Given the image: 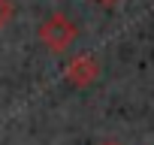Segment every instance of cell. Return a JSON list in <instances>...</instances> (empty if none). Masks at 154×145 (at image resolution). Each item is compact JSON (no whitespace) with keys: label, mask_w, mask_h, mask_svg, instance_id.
Wrapping results in <instances>:
<instances>
[{"label":"cell","mask_w":154,"mask_h":145,"mask_svg":"<svg viewBox=\"0 0 154 145\" xmlns=\"http://www.w3.org/2000/svg\"><path fill=\"white\" fill-rule=\"evenodd\" d=\"M36 36H39V42H42L48 51L63 54V51L72 48L75 36H79V27H75V21H72L69 15H63V12H51V15L39 24Z\"/></svg>","instance_id":"obj_1"},{"label":"cell","mask_w":154,"mask_h":145,"mask_svg":"<svg viewBox=\"0 0 154 145\" xmlns=\"http://www.w3.org/2000/svg\"><path fill=\"white\" fill-rule=\"evenodd\" d=\"M97 76H100V63H97L94 54H75V57L66 63V69H63V79H66L69 85H75V88L91 85Z\"/></svg>","instance_id":"obj_2"},{"label":"cell","mask_w":154,"mask_h":145,"mask_svg":"<svg viewBox=\"0 0 154 145\" xmlns=\"http://www.w3.org/2000/svg\"><path fill=\"white\" fill-rule=\"evenodd\" d=\"M15 15V6H12V0H0V27H3L9 18Z\"/></svg>","instance_id":"obj_3"},{"label":"cell","mask_w":154,"mask_h":145,"mask_svg":"<svg viewBox=\"0 0 154 145\" xmlns=\"http://www.w3.org/2000/svg\"><path fill=\"white\" fill-rule=\"evenodd\" d=\"M103 145H121V142H103Z\"/></svg>","instance_id":"obj_4"},{"label":"cell","mask_w":154,"mask_h":145,"mask_svg":"<svg viewBox=\"0 0 154 145\" xmlns=\"http://www.w3.org/2000/svg\"><path fill=\"white\" fill-rule=\"evenodd\" d=\"M103 3H115V0H103Z\"/></svg>","instance_id":"obj_5"}]
</instances>
